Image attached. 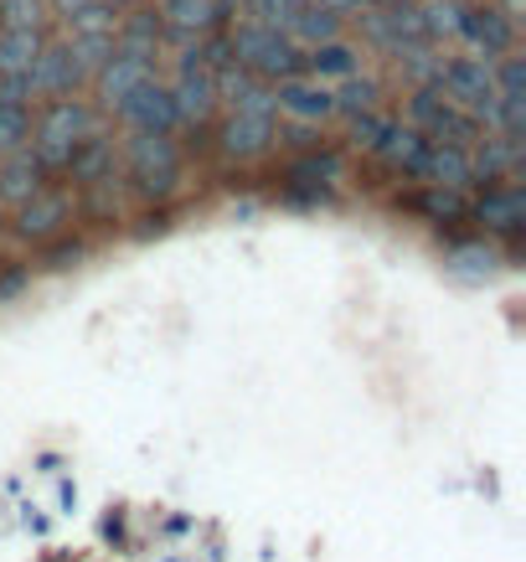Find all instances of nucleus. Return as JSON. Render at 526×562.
<instances>
[{
	"label": "nucleus",
	"mask_w": 526,
	"mask_h": 562,
	"mask_svg": "<svg viewBox=\"0 0 526 562\" xmlns=\"http://www.w3.org/2000/svg\"><path fill=\"white\" fill-rule=\"evenodd\" d=\"M88 135H99V114H93L88 103H78L72 93H63V99H52L47 109L36 114L26 150L36 155L42 171H68L72 150H78Z\"/></svg>",
	"instance_id": "1"
},
{
	"label": "nucleus",
	"mask_w": 526,
	"mask_h": 562,
	"mask_svg": "<svg viewBox=\"0 0 526 562\" xmlns=\"http://www.w3.org/2000/svg\"><path fill=\"white\" fill-rule=\"evenodd\" d=\"M227 47H233V63H243L248 72H258L264 83H279V78L305 72V52L294 47L279 26H258V21L243 16L238 26L227 32Z\"/></svg>",
	"instance_id": "2"
},
{
	"label": "nucleus",
	"mask_w": 526,
	"mask_h": 562,
	"mask_svg": "<svg viewBox=\"0 0 526 562\" xmlns=\"http://www.w3.org/2000/svg\"><path fill=\"white\" fill-rule=\"evenodd\" d=\"M124 166H130V181H135L139 196H170L176 181H181V155H176L170 135H150V130L130 135Z\"/></svg>",
	"instance_id": "3"
},
{
	"label": "nucleus",
	"mask_w": 526,
	"mask_h": 562,
	"mask_svg": "<svg viewBox=\"0 0 526 562\" xmlns=\"http://www.w3.org/2000/svg\"><path fill=\"white\" fill-rule=\"evenodd\" d=\"M434 88H439L449 103L470 109L480 120V130H485V114H491V103H495V63L480 57V52H470V57H444L439 83Z\"/></svg>",
	"instance_id": "4"
},
{
	"label": "nucleus",
	"mask_w": 526,
	"mask_h": 562,
	"mask_svg": "<svg viewBox=\"0 0 526 562\" xmlns=\"http://www.w3.org/2000/svg\"><path fill=\"white\" fill-rule=\"evenodd\" d=\"M407 124L424 130L428 139H455V145H475V139L485 135L475 114L449 103L439 88H413V93H407Z\"/></svg>",
	"instance_id": "5"
},
{
	"label": "nucleus",
	"mask_w": 526,
	"mask_h": 562,
	"mask_svg": "<svg viewBox=\"0 0 526 562\" xmlns=\"http://www.w3.org/2000/svg\"><path fill=\"white\" fill-rule=\"evenodd\" d=\"M170 99H176L181 124H197V130H206L217 114V83H212V68L202 63L197 42H187V52H181V72L170 83Z\"/></svg>",
	"instance_id": "6"
},
{
	"label": "nucleus",
	"mask_w": 526,
	"mask_h": 562,
	"mask_svg": "<svg viewBox=\"0 0 526 562\" xmlns=\"http://www.w3.org/2000/svg\"><path fill=\"white\" fill-rule=\"evenodd\" d=\"M455 36H465L480 57H491L495 63V57H506V52L516 47V21H511L501 5H465Z\"/></svg>",
	"instance_id": "7"
},
{
	"label": "nucleus",
	"mask_w": 526,
	"mask_h": 562,
	"mask_svg": "<svg viewBox=\"0 0 526 562\" xmlns=\"http://www.w3.org/2000/svg\"><path fill=\"white\" fill-rule=\"evenodd\" d=\"M88 72H83V63L72 57V47L68 42H42L36 47V57H32V99H63V93H72V88L83 83Z\"/></svg>",
	"instance_id": "8"
},
{
	"label": "nucleus",
	"mask_w": 526,
	"mask_h": 562,
	"mask_svg": "<svg viewBox=\"0 0 526 562\" xmlns=\"http://www.w3.org/2000/svg\"><path fill=\"white\" fill-rule=\"evenodd\" d=\"M222 11H227L222 0H160V5H155L166 42H197V36L217 32Z\"/></svg>",
	"instance_id": "9"
},
{
	"label": "nucleus",
	"mask_w": 526,
	"mask_h": 562,
	"mask_svg": "<svg viewBox=\"0 0 526 562\" xmlns=\"http://www.w3.org/2000/svg\"><path fill=\"white\" fill-rule=\"evenodd\" d=\"M273 109H284L289 120L300 124H325L331 114H336V99H331V88L321 83V78H279L273 83Z\"/></svg>",
	"instance_id": "10"
},
{
	"label": "nucleus",
	"mask_w": 526,
	"mask_h": 562,
	"mask_svg": "<svg viewBox=\"0 0 526 562\" xmlns=\"http://www.w3.org/2000/svg\"><path fill=\"white\" fill-rule=\"evenodd\" d=\"M120 114L135 124V130H150V135H170V130L181 124L176 99H170V88L160 83V78H145V83H139L135 93L120 103Z\"/></svg>",
	"instance_id": "11"
},
{
	"label": "nucleus",
	"mask_w": 526,
	"mask_h": 562,
	"mask_svg": "<svg viewBox=\"0 0 526 562\" xmlns=\"http://www.w3.org/2000/svg\"><path fill=\"white\" fill-rule=\"evenodd\" d=\"M491 233H506V238H522V222H526V196L516 181H485L480 202L470 206Z\"/></svg>",
	"instance_id": "12"
},
{
	"label": "nucleus",
	"mask_w": 526,
	"mask_h": 562,
	"mask_svg": "<svg viewBox=\"0 0 526 562\" xmlns=\"http://www.w3.org/2000/svg\"><path fill=\"white\" fill-rule=\"evenodd\" d=\"M522 166V135H501V130H485V135L470 145V171L475 181H511Z\"/></svg>",
	"instance_id": "13"
},
{
	"label": "nucleus",
	"mask_w": 526,
	"mask_h": 562,
	"mask_svg": "<svg viewBox=\"0 0 526 562\" xmlns=\"http://www.w3.org/2000/svg\"><path fill=\"white\" fill-rule=\"evenodd\" d=\"M93 78H99V99L109 103V109H120V103L130 99L145 78H155V63H150V57H130V52L114 47V57H109Z\"/></svg>",
	"instance_id": "14"
},
{
	"label": "nucleus",
	"mask_w": 526,
	"mask_h": 562,
	"mask_svg": "<svg viewBox=\"0 0 526 562\" xmlns=\"http://www.w3.org/2000/svg\"><path fill=\"white\" fill-rule=\"evenodd\" d=\"M63 222H68V196H63V191H36V196H26V202L16 206V233L32 243L57 238Z\"/></svg>",
	"instance_id": "15"
},
{
	"label": "nucleus",
	"mask_w": 526,
	"mask_h": 562,
	"mask_svg": "<svg viewBox=\"0 0 526 562\" xmlns=\"http://www.w3.org/2000/svg\"><path fill=\"white\" fill-rule=\"evenodd\" d=\"M273 145V114H233L222 124V150L233 160H258Z\"/></svg>",
	"instance_id": "16"
},
{
	"label": "nucleus",
	"mask_w": 526,
	"mask_h": 562,
	"mask_svg": "<svg viewBox=\"0 0 526 562\" xmlns=\"http://www.w3.org/2000/svg\"><path fill=\"white\" fill-rule=\"evenodd\" d=\"M424 181H439V187H475V171H470V145H455V139H428V166Z\"/></svg>",
	"instance_id": "17"
},
{
	"label": "nucleus",
	"mask_w": 526,
	"mask_h": 562,
	"mask_svg": "<svg viewBox=\"0 0 526 562\" xmlns=\"http://www.w3.org/2000/svg\"><path fill=\"white\" fill-rule=\"evenodd\" d=\"M42 166H36V155L32 150H11V155H0V202L5 206H21L26 196H36L42 191Z\"/></svg>",
	"instance_id": "18"
},
{
	"label": "nucleus",
	"mask_w": 526,
	"mask_h": 562,
	"mask_svg": "<svg viewBox=\"0 0 526 562\" xmlns=\"http://www.w3.org/2000/svg\"><path fill=\"white\" fill-rule=\"evenodd\" d=\"M377 155H382L388 166H398L403 176L424 181V166H428V135H424V130H413V124H392L388 145H382Z\"/></svg>",
	"instance_id": "19"
},
{
	"label": "nucleus",
	"mask_w": 526,
	"mask_h": 562,
	"mask_svg": "<svg viewBox=\"0 0 526 562\" xmlns=\"http://www.w3.org/2000/svg\"><path fill=\"white\" fill-rule=\"evenodd\" d=\"M305 72L310 78H351V72H361V52L351 47V42L331 36V42H321V47H310Z\"/></svg>",
	"instance_id": "20"
},
{
	"label": "nucleus",
	"mask_w": 526,
	"mask_h": 562,
	"mask_svg": "<svg viewBox=\"0 0 526 562\" xmlns=\"http://www.w3.org/2000/svg\"><path fill=\"white\" fill-rule=\"evenodd\" d=\"M284 36L294 47H321V42L340 36V16H331V11H321L315 0H305V5L294 11V21L284 26Z\"/></svg>",
	"instance_id": "21"
},
{
	"label": "nucleus",
	"mask_w": 526,
	"mask_h": 562,
	"mask_svg": "<svg viewBox=\"0 0 526 562\" xmlns=\"http://www.w3.org/2000/svg\"><path fill=\"white\" fill-rule=\"evenodd\" d=\"M109 166H114V145L103 135H88L78 150H72V160H68V171H72V181H109Z\"/></svg>",
	"instance_id": "22"
},
{
	"label": "nucleus",
	"mask_w": 526,
	"mask_h": 562,
	"mask_svg": "<svg viewBox=\"0 0 526 562\" xmlns=\"http://www.w3.org/2000/svg\"><path fill=\"white\" fill-rule=\"evenodd\" d=\"M413 206H418L428 222H465V217H470V202H465V191L439 187V181H428V187L413 196Z\"/></svg>",
	"instance_id": "23"
},
{
	"label": "nucleus",
	"mask_w": 526,
	"mask_h": 562,
	"mask_svg": "<svg viewBox=\"0 0 526 562\" xmlns=\"http://www.w3.org/2000/svg\"><path fill=\"white\" fill-rule=\"evenodd\" d=\"M42 32H21V26H0V72H26L32 68Z\"/></svg>",
	"instance_id": "24"
},
{
	"label": "nucleus",
	"mask_w": 526,
	"mask_h": 562,
	"mask_svg": "<svg viewBox=\"0 0 526 562\" xmlns=\"http://www.w3.org/2000/svg\"><path fill=\"white\" fill-rule=\"evenodd\" d=\"M26 139H32V109L16 99H0V155L26 150Z\"/></svg>",
	"instance_id": "25"
},
{
	"label": "nucleus",
	"mask_w": 526,
	"mask_h": 562,
	"mask_svg": "<svg viewBox=\"0 0 526 562\" xmlns=\"http://www.w3.org/2000/svg\"><path fill=\"white\" fill-rule=\"evenodd\" d=\"M495 263H501V258H495L491 248H480V243H459L455 254H449V273H455V279H470V284L495 279Z\"/></svg>",
	"instance_id": "26"
},
{
	"label": "nucleus",
	"mask_w": 526,
	"mask_h": 562,
	"mask_svg": "<svg viewBox=\"0 0 526 562\" xmlns=\"http://www.w3.org/2000/svg\"><path fill=\"white\" fill-rule=\"evenodd\" d=\"M336 99V114L340 120H351V114H361V109H377V99H382V88L372 83V78H361V72H351V78H340V88L331 93Z\"/></svg>",
	"instance_id": "27"
},
{
	"label": "nucleus",
	"mask_w": 526,
	"mask_h": 562,
	"mask_svg": "<svg viewBox=\"0 0 526 562\" xmlns=\"http://www.w3.org/2000/svg\"><path fill=\"white\" fill-rule=\"evenodd\" d=\"M459 0H428V5H418V16H424V36L439 47L444 36H455L459 32Z\"/></svg>",
	"instance_id": "28"
},
{
	"label": "nucleus",
	"mask_w": 526,
	"mask_h": 562,
	"mask_svg": "<svg viewBox=\"0 0 526 562\" xmlns=\"http://www.w3.org/2000/svg\"><path fill=\"white\" fill-rule=\"evenodd\" d=\"M392 124L398 120H388V114H377V109H361V114H351V139H357L361 150H382L388 145V135H392Z\"/></svg>",
	"instance_id": "29"
},
{
	"label": "nucleus",
	"mask_w": 526,
	"mask_h": 562,
	"mask_svg": "<svg viewBox=\"0 0 526 562\" xmlns=\"http://www.w3.org/2000/svg\"><path fill=\"white\" fill-rule=\"evenodd\" d=\"M238 5H243V16L248 21H258V26H279V32H284L305 0H238Z\"/></svg>",
	"instance_id": "30"
},
{
	"label": "nucleus",
	"mask_w": 526,
	"mask_h": 562,
	"mask_svg": "<svg viewBox=\"0 0 526 562\" xmlns=\"http://www.w3.org/2000/svg\"><path fill=\"white\" fill-rule=\"evenodd\" d=\"M0 26L42 32L47 26V0H0Z\"/></svg>",
	"instance_id": "31"
},
{
	"label": "nucleus",
	"mask_w": 526,
	"mask_h": 562,
	"mask_svg": "<svg viewBox=\"0 0 526 562\" xmlns=\"http://www.w3.org/2000/svg\"><path fill=\"white\" fill-rule=\"evenodd\" d=\"M315 5H321V11H331V16H357L367 0H315Z\"/></svg>",
	"instance_id": "32"
},
{
	"label": "nucleus",
	"mask_w": 526,
	"mask_h": 562,
	"mask_svg": "<svg viewBox=\"0 0 526 562\" xmlns=\"http://www.w3.org/2000/svg\"><path fill=\"white\" fill-rule=\"evenodd\" d=\"M78 254H83L78 243H63V248H52V258H47V263H52V269H63V263H72V258H78Z\"/></svg>",
	"instance_id": "33"
},
{
	"label": "nucleus",
	"mask_w": 526,
	"mask_h": 562,
	"mask_svg": "<svg viewBox=\"0 0 526 562\" xmlns=\"http://www.w3.org/2000/svg\"><path fill=\"white\" fill-rule=\"evenodd\" d=\"M57 16H72V11H83V5H93V0H47Z\"/></svg>",
	"instance_id": "34"
},
{
	"label": "nucleus",
	"mask_w": 526,
	"mask_h": 562,
	"mask_svg": "<svg viewBox=\"0 0 526 562\" xmlns=\"http://www.w3.org/2000/svg\"><path fill=\"white\" fill-rule=\"evenodd\" d=\"M21 279H26V273H21V269H16V273H5V279H0V300H11V294L21 290Z\"/></svg>",
	"instance_id": "35"
},
{
	"label": "nucleus",
	"mask_w": 526,
	"mask_h": 562,
	"mask_svg": "<svg viewBox=\"0 0 526 562\" xmlns=\"http://www.w3.org/2000/svg\"><path fill=\"white\" fill-rule=\"evenodd\" d=\"M501 11H506L511 21H522L526 16V0H501Z\"/></svg>",
	"instance_id": "36"
},
{
	"label": "nucleus",
	"mask_w": 526,
	"mask_h": 562,
	"mask_svg": "<svg viewBox=\"0 0 526 562\" xmlns=\"http://www.w3.org/2000/svg\"><path fill=\"white\" fill-rule=\"evenodd\" d=\"M109 5H124V0H109Z\"/></svg>",
	"instance_id": "37"
}]
</instances>
